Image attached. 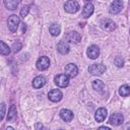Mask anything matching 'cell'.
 <instances>
[{"instance_id":"cell-4","label":"cell","mask_w":130,"mask_h":130,"mask_svg":"<svg viewBox=\"0 0 130 130\" xmlns=\"http://www.w3.org/2000/svg\"><path fill=\"white\" fill-rule=\"evenodd\" d=\"M55 83L60 87H66L69 84V76L66 74H58L55 77Z\"/></svg>"},{"instance_id":"cell-27","label":"cell","mask_w":130,"mask_h":130,"mask_svg":"<svg viewBox=\"0 0 130 130\" xmlns=\"http://www.w3.org/2000/svg\"><path fill=\"white\" fill-rule=\"evenodd\" d=\"M4 115H5V104L2 103V104H1V117H0L1 120H3Z\"/></svg>"},{"instance_id":"cell-16","label":"cell","mask_w":130,"mask_h":130,"mask_svg":"<svg viewBox=\"0 0 130 130\" xmlns=\"http://www.w3.org/2000/svg\"><path fill=\"white\" fill-rule=\"evenodd\" d=\"M93 10H94V8H93V5L91 3L85 4L84 7H83V9H82V16L84 18H88L93 13Z\"/></svg>"},{"instance_id":"cell-9","label":"cell","mask_w":130,"mask_h":130,"mask_svg":"<svg viewBox=\"0 0 130 130\" xmlns=\"http://www.w3.org/2000/svg\"><path fill=\"white\" fill-rule=\"evenodd\" d=\"M62 96H63V94H62L61 90H59V89H52L49 92V94H48L49 100L52 101V102H54V103L60 102L61 99H62Z\"/></svg>"},{"instance_id":"cell-28","label":"cell","mask_w":130,"mask_h":130,"mask_svg":"<svg viewBox=\"0 0 130 130\" xmlns=\"http://www.w3.org/2000/svg\"><path fill=\"white\" fill-rule=\"evenodd\" d=\"M40 128H43V125L40 124V123H38V124L36 125V129H40Z\"/></svg>"},{"instance_id":"cell-2","label":"cell","mask_w":130,"mask_h":130,"mask_svg":"<svg viewBox=\"0 0 130 130\" xmlns=\"http://www.w3.org/2000/svg\"><path fill=\"white\" fill-rule=\"evenodd\" d=\"M79 8H80L79 4L74 0H68L64 5V9L68 13H75L79 10Z\"/></svg>"},{"instance_id":"cell-18","label":"cell","mask_w":130,"mask_h":130,"mask_svg":"<svg viewBox=\"0 0 130 130\" xmlns=\"http://www.w3.org/2000/svg\"><path fill=\"white\" fill-rule=\"evenodd\" d=\"M92 87H93V89H95L99 92H104V90H105L104 82L102 80H99V79H95L92 81Z\"/></svg>"},{"instance_id":"cell-8","label":"cell","mask_w":130,"mask_h":130,"mask_svg":"<svg viewBox=\"0 0 130 130\" xmlns=\"http://www.w3.org/2000/svg\"><path fill=\"white\" fill-rule=\"evenodd\" d=\"M86 54H87V57L89 59H96L100 55V49L98 46L95 45H91L87 48V51H86Z\"/></svg>"},{"instance_id":"cell-23","label":"cell","mask_w":130,"mask_h":130,"mask_svg":"<svg viewBox=\"0 0 130 130\" xmlns=\"http://www.w3.org/2000/svg\"><path fill=\"white\" fill-rule=\"evenodd\" d=\"M0 53L2 55H9L10 54V48L3 41L0 42Z\"/></svg>"},{"instance_id":"cell-13","label":"cell","mask_w":130,"mask_h":130,"mask_svg":"<svg viewBox=\"0 0 130 130\" xmlns=\"http://www.w3.org/2000/svg\"><path fill=\"white\" fill-rule=\"evenodd\" d=\"M107 115H108L107 110L105 108H100V109L96 110V112L94 114V119H95L96 122H103L106 119Z\"/></svg>"},{"instance_id":"cell-5","label":"cell","mask_w":130,"mask_h":130,"mask_svg":"<svg viewBox=\"0 0 130 130\" xmlns=\"http://www.w3.org/2000/svg\"><path fill=\"white\" fill-rule=\"evenodd\" d=\"M123 8V2L122 0H114L111 5H110V8H109V11L110 13L112 14H116V13H119Z\"/></svg>"},{"instance_id":"cell-19","label":"cell","mask_w":130,"mask_h":130,"mask_svg":"<svg viewBox=\"0 0 130 130\" xmlns=\"http://www.w3.org/2000/svg\"><path fill=\"white\" fill-rule=\"evenodd\" d=\"M49 31H50V34L52 36L57 37V36H59V34L61 31V26L58 23H52L50 25V27H49Z\"/></svg>"},{"instance_id":"cell-15","label":"cell","mask_w":130,"mask_h":130,"mask_svg":"<svg viewBox=\"0 0 130 130\" xmlns=\"http://www.w3.org/2000/svg\"><path fill=\"white\" fill-rule=\"evenodd\" d=\"M60 117L65 122H70L73 119V113L68 109H62L60 111Z\"/></svg>"},{"instance_id":"cell-12","label":"cell","mask_w":130,"mask_h":130,"mask_svg":"<svg viewBox=\"0 0 130 130\" xmlns=\"http://www.w3.org/2000/svg\"><path fill=\"white\" fill-rule=\"evenodd\" d=\"M69 49H70V47H69V44H68L67 41L62 40V41H60L57 44V50H58V52L61 53V54H63V55L67 54L69 52Z\"/></svg>"},{"instance_id":"cell-29","label":"cell","mask_w":130,"mask_h":130,"mask_svg":"<svg viewBox=\"0 0 130 130\" xmlns=\"http://www.w3.org/2000/svg\"><path fill=\"white\" fill-rule=\"evenodd\" d=\"M100 129H106V130H110V128H109V127H106V126H102V127H100Z\"/></svg>"},{"instance_id":"cell-21","label":"cell","mask_w":130,"mask_h":130,"mask_svg":"<svg viewBox=\"0 0 130 130\" xmlns=\"http://www.w3.org/2000/svg\"><path fill=\"white\" fill-rule=\"evenodd\" d=\"M119 94L121 96H128L130 94V86L128 84H124L119 88Z\"/></svg>"},{"instance_id":"cell-6","label":"cell","mask_w":130,"mask_h":130,"mask_svg":"<svg viewBox=\"0 0 130 130\" xmlns=\"http://www.w3.org/2000/svg\"><path fill=\"white\" fill-rule=\"evenodd\" d=\"M36 65H37V68H38L39 70H46V69L50 66V60H49L48 57L42 56V57H40V58L38 59Z\"/></svg>"},{"instance_id":"cell-3","label":"cell","mask_w":130,"mask_h":130,"mask_svg":"<svg viewBox=\"0 0 130 130\" xmlns=\"http://www.w3.org/2000/svg\"><path fill=\"white\" fill-rule=\"evenodd\" d=\"M106 71V66L103 64H92L88 67V72L92 75H101Z\"/></svg>"},{"instance_id":"cell-25","label":"cell","mask_w":130,"mask_h":130,"mask_svg":"<svg viewBox=\"0 0 130 130\" xmlns=\"http://www.w3.org/2000/svg\"><path fill=\"white\" fill-rule=\"evenodd\" d=\"M28 11H29V6H23L22 8H21V10H20V15H21V17H25L27 14H28Z\"/></svg>"},{"instance_id":"cell-24","label":"cell","mask_w":130,"mask_h":130,"mask_svg":"<svg viewBox=\"0 0 130 130\" xmlns=\"http://www.w3.org/2000/svg\"><path fill=\"white\" fill-rule=\"evenodd\" d=\"M22 48V44L19 42V41H15L13 44H12V51L14 53H17L19 52V50Z\"/></svg>"},{"instance_id":"cell-11","label":"cell","mask_w":130,"mask_h":130,"mask_svg":"<svg viewBox=\"0 0 130 130\" xmlns=\"http://www.w3.org/2000/svg\"><path fill=\"white\" fill-rule=\"evenodd\" d=\"M66 40L71 42V43H79L80 40H81V36L77 32V31H74V30H71V31H68L67 35H66Z\"/></svg>"},{"instance_id":"cell-10","label":"cell","mask_w":130,"mask_h":130,"mask_svg":"<svg viewBox=\"0 0 130 130\" xmlns=\"http://www.w3.org/2000/svg\"><path fill=\"white\" fill-rule=\"evenodd\" d=\"M124 121V117L122 114L120 113H115L113 114L111 117H110V123L114 126H118V125H121Z\"/></svg>"},{"instance_id":"cell-22","label":"cell","mask_w":130,"mask_h":130,"mask_svg":"<svg viewBox=\"0 0 130 130\" xmlns=\"http://www.w3.org/2000/svg\"><path fill=\"white\" fill-rule=\"evenodd\" d=\"M16 118V108L15 106H11L10 109L8 110V115H7V120L12 121Z\"/></svg>"},{"instance_id":"cell-30","label":"cell","mask_w":130,"mask_h":130,"mask_svg":"<svg viewBox=\"0 0 130 130\" xmlns=\"http://www.w3.org/2000/svg\"><path fill=\"white\" fill-rule=\"evenodd\" d=\"M86 1H90V0H86Z\"/></svg>"},{"instance_id":"cell-7","label":"cell","mask_w":130,"mask_h":130,"mask_svg":"<svg viewBox=\"0 0 130 130\" xmlns=\"http://www.w3.org/2000/svg\"><path fill=\"white\" fill-rule=\"evenodd\" d=\"M77 72H78V69H77V66L73 63H69L65 66V74L68 75L69 77L73 78L77 75Z\"/></svg>"},{"instance_id":"cell-14","label":"cell","mask_w":130,"mask_h":130,"mask_svg":"<svg viewBox=\"0 0 130 130\" xmlns=\"http://www.w3.org/2000/svg\"><path fill=\"white\" fill-rule=\"evenodd\" d=\"M102 27L105 29V30H108V31H112L116 28V24L113 20L109 19V18H106L102 21Z\"/></svg>"},{"instance_id":"cell-1","label":"cell","mask_w":130,"mask_h":130,"mask_svg":"<svg viewBox=\"0 0 130 130\" xmlns=\"http://www.w3.org/2000/svg\"><path fill=\"white\" fill-rule=\"evenodd\" d=\"M19 17L15 14H12L9 16L8 18V21H7V24H8V28L11 32H15L17 27H18V24H19Z\"/></svg>"},{"instance_id":"cell-20","label":"cell","mask_w":130,"mask_h":130,"mask_svg":"<svg viewBox=\"0 0 130 130\" xmlns=\"http://www.w3.org/2000/svg\"><path fill=\"white\" fill-rule=\"evenodd\" d=\"M19 0H4V5L9 10H14L18 6Z\"/></svg>"},{"instance_id":"cell-26","label":"cell","mask_w":130,"mask_h":130,"mask_svg":"<svg viewBox=\"0 0 130 130\" xmlns=\"http://www.w3.org/2000/svg\"><path fill=\"white\" fill-rule=\"evenodd\" d=\"M114 63H115V65L117 67H122L124 65V61H123V59L121 57H116L115 60H114Z\"/></svg>"},{"instance_id":"cell-17","label":"cell","mask_w":130,"mask_h":130,"mask_svg":"<svg viewBox=\"0 0 130 130\" xmlns=\"http://www.w3.org/2000/svg\"><path fill=\"white\" fill-rule=\"evenodd\" d=\"M46 84V78L43 76H37L32 80V86L35 88H41Z\"/></svg>"}]
</instances>
